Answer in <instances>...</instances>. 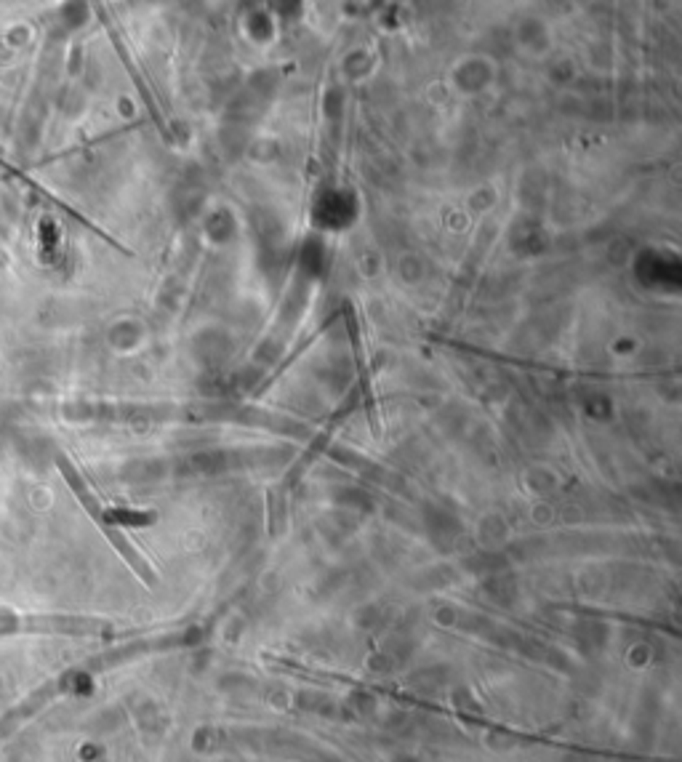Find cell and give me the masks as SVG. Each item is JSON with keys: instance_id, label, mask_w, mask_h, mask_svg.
I'll return each mask as SVG.
<instances>
[{"instance_id": "cell-1", "label": "cell", "mask_w": 682, "mask_h": 762, "mask_svg": "<svg viewBox=\"0 0 682 762\" xmlns=\"http://www.w3.org/2000/svg\"><path fill=\"white\" fill-rule=\"evenodd\" d=\"M56 464H59V469H62V475H65L67 486L72 488V493H75V496H77V501H80V504H83V509H86V512H89V515H91V520H94V522L99 525V530H101V533H104V536L110 539V544H112V547H115V549L121 552V557H123V560H125V563L131 565V571H133V573L139 576V578H142V581H144V584H147V586H155V581H157V576H155L152 565L147 563V560H144L142 554L136 552V547H133V544L128 542L125 536H123V533H121V528H115V525H112L110 520H107V515H104V509H101V504H99V501H96V496L91 493V488L86 486V480L80 477V472H77L75 466L69 464V459H65V456H59V459H56Z\"/></svg>"}, {"instance_id": "cell-2", "label": "cell", "mask_w": 682, "mask_h": 762, "mask_svg": "<svg viewBox=\"0 0 682 762\" xmlns=\"http://www.w3.org/2000/svg\"><path fill=\"white\" fill-rule=\"evenodd\" d=\"M344 320H347V331H350V342H352L354 365H357V381H360V392H363L368 424H371V432L379 437V435H381V427H379V413H376L374 387H371V371H368V363H365V349H363V339H360V325H357V318H354V312L350 310V307H347V312H344Z\"/></svg>"}, {"instance_id": "cell-3", "label": "cell", "mask_w": 682, "mask_h": 762, "mask_svg": "<svg viewBox=\"0 0 682 762\" xmlns=\"http://www.w3.org/2000/svg\"><path fill=\"white\" fill-rule=\"evenodd\" d=\"M104 22L110 24V19L104 16ZM110 38H112V43H115V48H118V54H121V59H123V65H125V69H128V75H131L133 86H136V89H139V94H142V101H144V107L150 110V115H152V123L157 125V128H160V131L165 133V136H168V131H165V123H163V115H160V110H157V101H155V96H152V91H150V86L144 83L142 72H139V69H136V65H133V59H131V54H128L125 43H123L121 33H118V30H112V27H110Z\"/></svg>"}, {"instance_id": "cell-4", "label": "cell", "mask_w": 682, "mask_h": 762, "mask_svg": "<svg viewBox=\"0 0 682 762\" xmlns=\"http://www.w3.org/2000/svg\"><path fill=\"white\" fill-rule=\"evenodd\" d=\"M350 398H352V400H347V405H344V408H339V410H336V413H333V416H330V424H328V427H325V430L320 432V435H318V440L312 442V445H309V448H307V453H304V456L298 459L296 464H294V469H291V475L286 477V486H291V483H294L296 477H301V472H304V469H307V466L312 464V459H315V456H318V453L323 451V448H325V442H328L330 437H333V432H336V427H339L341 421H344V416H347V413L352 410L354 395H350Z\"/></svg>"}]
</instances>
